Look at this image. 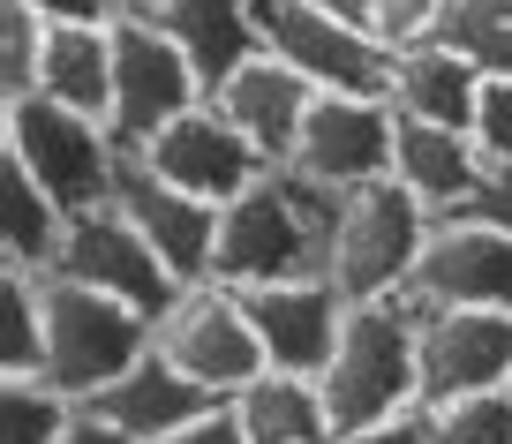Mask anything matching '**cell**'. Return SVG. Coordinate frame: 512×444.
I'll use <instances>...</instances> for the list:
<instances>
[{"mask_svg":"<svg viewBox=\"0 0 512 444\" xmlns=\"http://www.w3.org/2000/svg\"><path fill=\"white\" fill-rule=\"evenodd\" d=\"M136 159H144L151 174H166L174 189L204 196V204H234L249 181L272 174V159H264V151H256V143L241 136L219 106H211V98H204V106H189L181 121H166Z\"/></svg>","mask_w":512,"mask_h":444,"instance_id":"12","label":"cell"},{"mask_svg":"<svg viewBox=\"0 0 512 444\" xmlns=\"http://www.w3.org/2000/svg\"><path fill=\"white\" fill-rule=\"evenodd\" d=\"M68 241V211L0 151V256L8 271H53Z\"/></svg>","mask_w":512,"mask_h":444,"instance_id":"23","label":"cell"},{"mask_svg":"<svg viewBox=\"0 0 512 444\" xmlns=\"http://www.w3.org/2000/svg\"><path fill=\"white\" fill-rule=\"evenodd\" d=\"M332 444H430V407H407V414L369 422V429H339Z\"/></svg>","mask_w":512,"mask_h":444,"instance_id":"32","label":"cell"},{"mask_svg":"<svg viewBox=\"0 0 512 444\" xmlns=\"http://www.w3.org/2000/svg\"><path fill=\"white\" fill-rule=\"evenodd\" d=\"M38 53H46V16L31 0H0V106L38 91Z\"/></svg>","mask_w":512,"mask_h":444,"instance_id":"27","label":"cell"},{"mask_svg":"<svg viewBox=\"0 0 512 444\" xmlns=\"http://www.w3.org/2000/svg\"><path fill=\"white\" fill-rule=\"evenodd\" d=\"M38 98L106 121V113H113V23H46Z\"/></svg>","mask_w":512,"mask_h":444,"instance_id":"20","label":"cell"},{"mask_svg":"<svg viewBox=\"0 0 512 444\" xmlns=\"http://www.w3.org/2000/svg\"><path fill=\"white\" fill-rule=\"evenodd\" d=\"M452 219H482V226H497V234H512V166H482L475 196H467Z\"/></svg>","mask_w":512,"mask_h":444,"instance_id":"31","label":"cell"},{"mask_svg":"<svg viewBox=\"0 0 512 444\" xmlns=\"http://www.w3.org/2000/svg\"><path fill=\"white\" fill-rule=\"evenodd\" d=\"M407 294L430 309H512V234L482 219H437Z\"/></svg>","mask_w":512,"mask_h":444,"instance_id":"14","label":"cell"},{"mask_svg":"<svg viewBox=\"0 0 512 444\" xmlns=\"http://www.w3.org/2000/svg\"><path fill=\"white\" fill-rule=\"evenodd\" d=\"M159 354L181 362L219 399H234L241 384H256L272 369L264 362V339H256V324H249V302H241L234 286H219V279L181 286V302L159 317Z\"/></svg>","mask_w":512,"mask_h":444,"instance_id":"8","label":"cell"},{"mask_svg":"<svg viewBox=\"0 0 512 444\" xmlns=\"http://www.w3.org/2000/svg\"><path fill=\"white\" fill-rule=\"evenodd\" d=\"M46 23H121L128 0H31Z\"/></svg>","mask_w":512,"mask_h":444,"instance_id":"33","label":"cell"},{"mask_svg":"<svg viewBox=\"0 0 512 444\" xmlns=\"http://www.w3.org/2000/svg\"><path fill=\"white\" fill-rule=\"evenodd\" d=\"M159 444H249V429L234 422V407H219V414H204V422L174 429V437H159Z\"/></svg>","mask_w":512,"mask_h":444,"instance_id":"34","label":"cell"},{"mask_svg":"<svg viewBox=\"0 0 512 444\" xmlns=\"http://www.w3.org/2000/svg\"><path fill=\"white\" fill-rule=\"evenodd\" d=\"M226 407H234V422L249 429V444H332L339 437L332 407H324V384L294 377V369H264V377L241 384Z\"/></svg>","mask_w":512,"mask_h":444,"instance_id":"22","label":"cell"},{"mask_svg":"<svg viewBox=\"0 0 512 444\" xmlns=\"http://www.w3.org/2000/svg\"><path fill=\"white\" fill-rule=\"evenodd\" d=\"M475 151L482 166H512V76H482V98H475Z\"/></svg>","mask_w":512,"mask_h":444,"instance_id":"29","label":"cell"},{"mask_svg":"<svg viewBox=\"0 0 512 444\" xmlns=\"http://www.w3.org/2000/svg\"><path fill=\"white\" fill-rule=\"evenodd\" d=\"M61 444H136L128 429H113L106 414H91V407H76V422H68V437Z\"/></svg>","mask_w":512,"mask_h":444,"instance_id":"35","label":"cell"},{"mask_svg":"<svg viewBox=\"0 0 512 444\" xmlns=\"http://www.w3.org/2000/svg\"><path fill=\"white\" fill-rule=\"evenodd\" d=\"M512 392V309H430L422 302V407Z\"/></svg>","mask_w":512,"mask_h":444,"instance_id":"11","label":"cell"},{"mask_svg":"<svg viewBox=\"0 0 512 444\" xmlns=\"http://www.w3.org/2000/svg\"><path fill=\"white\" fill-rule=\"evenodd\" d=\"M0 377H46V302H38V271H0Z\"/></svg>","mask_w":512,"mask_h":444,"instance_id":"25","label":"cell"},{"mask_svg":"<svg viewBox=\"0 0 512 444\" xmlns=\"http://www.w3.org/2000/svg\"><path fill=\"white\" fill-rule=\"evenodd\" d=\"M392 143H400V113L392 98H354V91H317L302 136H294V174L324 181V189H362V181L392 174Z\"/></svg>","mask_w":512,"mask_h":444,"instance_id":"10","label":"cell"},{"mask_svg":"<svg viewBox=\"0 0 512 444\" xmlns=\"http://www.w3.org/2000/svg\"><path fill=\"white\" fill-rule=\"evenodd\" d=\"M211 106H219L272 166H287L294 159V136H302V121H309V106H317V83H309L302 68H287L279 53H256L249 68H234V76L211 91Z\"/></svg>","mask_w":512,"mask_h":444,"instance_id":"17","label":"cell"},{"mask_svg":"<svg viewBox=\"0 0 512 444\" xmlns=\"http://www.w3.org/2000/svg\"><path fill=\"white\" fill-rule=\"evenodd\" d=\"M83 407L106 414L113 429H128L136 444H159V437H174V429H189V422H204V414H219L226 399L204 392V384H196L181 362H166L159 339H151L144 362H128L121 377H113L98 399H83Z\"/></svg>","mask_w":512,"mask_h":444,"instance_id":"16","label":"cell"},{"mask_svg":"<svg viewBox=\"0 0 512 444\" xmlns=\"http://www.w3.org/2000/svg\"><path fill=\"white\" fill-rule=\"evenodd\" d=\"M324 407L339 429H369L422 407V302L384 294V302H347L339 354L324 362Z\"/></svg>","mask_w":512,"mask_h":444,"instance_id":"2","label":"cell"},{"mask_svg":"<svg viewBox=\"0 0 512 444\" xmlns=\"http://www.w3.org/2000/svg\"><path fill=\"white\" fill-rule=\"evenodd\" d=\"M317 8H332V16H347V23H362V31H369V0H317Z\"/></svg>","mask_w":512,"mask_h":444,"instance_id":"36","label":"cell"},{"mask_svg":"<svg viewBox=\"0 0 512 444\" xmlns=\"http://www.w3.org/2000/svg\"><path fill=\"white\" fill-rule=\"evenodd\" d=\"M430 38L475 61L482 76H512V0H445Z\"/></svg>","mask_w":512,"mask_h":444,"instance_id":"24","label":"cell"},{"mask_svg":"<svg viewBox=\"0 0 512 444\" xmlns=\"http://www.w3.org/2000/svg\"><path fill=\"white\" fill-rule=\"evenodd\" d=\"M392 174L407 181V189L422 196V204L437 211V219H452V211L475 196L482 181V151L467 128H437V121H400V143H392Z\"/></svg>","mask_w":512,"mask_h":444,"instance_id":"21","label":"cell"},{"mask_svg":"<svg viewBox=\"0 0 512 444\" xmlns=\"http://www.w3.org/2000/svg\"><path fill=\"white\" fill-rule=\"evenodd\" d=\"M256 31H264V53L302 68L317 91L384 98V83H392V46L317 0H256Z\"/></svg>","mask_w":512,"mask_h":444,"instance_id":"6","label":"cell"},{"mask_svg":"<svg viewBox=\"0 0 512 444\" xmlns=\"http://www.w3.org/2000/svg\"><path fill=\"white\" fill-rule=\"evenodd\" d=\"M430 226H437V211L422 204L400 174L347 189V204H339V234H332V286L347 294V302H384V294H407Z\"/></svg>","mask_w":512,"mask_h":444,"instance_id":"5","label":"cell"},{"mask_svg":"<svg viewBox=\"0 0 512 444\" xmlns=\"http://www.w3.org/2000/svg\"><path fill=\"white\" fill-rule=\"evenodd\" d=\"M53 271L76 279V286H98V294H113V302H128V309H144L151 324L181 302V279L166 271V256L151 249L113 204L68 219V241H61V264H53Z\"/></svg>","mask_w":512,"mask_h":444,"instance_id":"9","label":"cell"},{"mask_svg":"<svg viewBox=\"0 0 512 444\" xmlns=\"http://www.w3.org/2000/svg\"><path fill=\"white\" fill-rule=\"evenodd\" d=\"M38 302H46V384L61 399H98L128 362H144L159 324L144 309L113 302L98 286H76L61 271H38Z\"/></svg>","mask_w":512,"mask_h":444,"instance_id":"3","label":"cell"},{"mask_svg":"<svg viewBox=\"0 0 512 444\" xmlns=\"http://www.w3.org/2000/svg\"><path fill=\"white\" fill-rule=\"evenodd\" d=\"M430 444H512V392L430 407Z\"/></svg>","mask_w":512,"mask_h":444,"instance_id":"28","label":"cell"},{"mask_svg":"<svg viewBox=\"0 0 512 444\" xmlns=\"http://www.w3.org/2000/svg\"><path fill=\"white\" fill-rule=\"evenodd\" d=\"M136 16H151L181 53H189V68H196V83H204V98L219 91L234 68H249L256 53H264V31H256V0H159V8H136Z\"/></svg>","mask_w":512,"mask_h":444,"instance_id":"18","label":"cell"},{"mask_svg":"<svg viewBox=\"0 0 512 444\" xmlns=\"http://www.w3.org/2000/svg\"><path fill=\"white\" fill-rule=\"evenodd\" d=\"M189 106H204V83H196L189 53L151 16L128 8V16L113 23V113H106L113 143H121V151H144V143L159 136L166 121H181Z\"/></svg>","mask_w":512,"mask_h":444,"instance_id":"7","label":"cell"},{"mask_svg":"<svg viewBox=\"0 0 512 444\" xmlns=\"http://www.w3.org/2000/svg\"><path fill=\"white\" fill-rule=\"evenodd\" d=\"M0 151L53 196V204L76 219V211L113 204V174H121V143L106 121L91 113H68L53 98H8L0 106Z\"/></svg>","mask_w":512,"mask_h":444,"instance_id":"4","label":"cell"},{"mask_svg":"<svg viewBox=\"0 0 512 444\" xmlns=\"http://www.w3.org/2000/svg\"><path fill=\"white\" fill-rule=\"evenodd\" d=\"M68 422H76V399H61L46 377L0 384V444H61Z\"/></svg>","mask_w":512,"mask_h":444,"instance_id":"26","label":"cell"},{"mask_svg":"<svg viewBox=\"0 0 512 444\" xmlns=\"http://www.w3.org/2000/svg\"><path fill=\"white\" fill-rule=\"evenodd\" d=\"M400 121H437V128H475V98H482V68L460 61L452 46L422 38V46L392 53V83H384Z\"/></svg>","mask_w":512,"mask_h":444,"instance_id":"19","label":"cell"},{"mask_svg":"<svg viewBox=\"0 0 512 444\" xmlns=\"http://www.w3.org/2000/svg\"><path fill=\"white\" fill-rule=\"evenodd\" d=\"M113 211H121V219L166 256V271H174L181 286L211 279V249H219V204L174 189V181L151 174L136 151H121V174H113Z\"/></svg>","mask_w":512,"mask_h":444,"instance_id":"13","label":"cell"},{"mask_svg":"<svg viewBox=\"0 0 512 444\" xmlns=\"http://www.w3.org/2000/svg\"><path fill=\"white\" fill-rule=\"evenodd\" d=\"M128 8H159V0H128Z\"/></svg>","mask_w":512,"mask_h":444,"instance_id":"37","label":"cell"},{"mask_svg":"<svg viewBox=\"0 0 512 444\" xmlns=\"http://www.w3.org/2000/svg\"><path fill=\"white\" fill-rule=\"evenodd\" d=\"M437 16H445V0H369V31L384 38V46H422V38L437 31Z\"/></svg>","mask_w":512,"mask_h":444,"instance_id":"30","label":"cell"},{"mask_svg":"<svg viewBox=\"0 0 512 444\" xmlns=\"http://www.w3.org/2000/svg\"><path fill=\"white\" fill-rule=\"evenodd\" d=\"M347 189L272 166L264 181L219 204V249H211V279L249 294V286H287V279H332V234Z\"/></svg>","mask_w":512,"mask_h":444,"instance_id":"1","label":"cell"},{"mask_svg":"<svg viewBox=\"0 0 512 444\" xmlns=\"http://www.w3.org/2000/svg\"><path fill=\"white\" fill-rule=\"evenodd\" d=\"M249 324L264 339V362L294 369V377H324L347 332V294L332 279H287V286H249Z\"/></svg>","mask_w":512,"mask_h":444,"instance_id":"15","label":"cell"}]
</instances>
